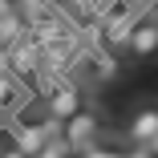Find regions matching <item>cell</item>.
Masks as SVG:
<instances>
[{"label": "cell", "instance_id": "cell-1", "mask_svg": "<svg viewBox=\"0 0 158 158\" xmlns=\"http://www.w3.org/2000/svg\"><path fill=\"white\" fill-rule=\"evenodd\" d=\"M102 114L98 110H89V106H81V110H73L65 122H61V134H65L69 142H73V154H81L93 138H102Z\"/></svg>", "mask_w": 158, "mask_h": 158}, {"label": "cell", "instance_id": "cell-2", "mask_svg": "<svg viewBox=\"0 0 158 158\" xmlns=\"http://www.w3.org/2000/svg\"><path fill=\"white\" fill-rule=\"evenodd\" d=\"M85 106V93H81V85L73 81V77H57L49 89H45V114L49 118H57V122H65L73 110H81Z\"/></svg>", "mask_w": 158, "mask_h": 158}, {"label": "cell", "instance_id": "cell-3", "mask_svg": "<svg viewBox=\"0 0 158 158\" xmlns=\"http://www.w3.org/2000/svg\"><path fill=\"white\" fill-rule=\"evenodd\" d=\"M41 65H45V53H41V41H37L33 33H28L24 41H16V45L8 49V69H12L20 81H37Z\"/></svg>", "mask_w": 158, "mask_h": 158}, {"label": "cell", "instance_id": "cell-4", "mask_svg": "<svg viewBox=\"0 0 158 158\" xmlns=\"http://www.w3.org/2000/svg\"><path fill=\"white\" fill-rule=\"evenodd\" d=\"M126 49H130L134 57H154L158 53V16L134 20L130 24V37H126Z\"/></svg>", "mask_w": 158, "mask_h": 158}, {"label": "cell", "instance_id": "cell-5", "mask_svg": "<svg viewBox=\"0 0 158 158\" xmlns=\"http://www.w3.org/2000/svg\"><path fill=\"white\" fill-rule=\"evenodd\" d=\"M158 134V106H142V110H134V118L126 122V138H130L134 146H142V142H150Z\"/></svg>", "mask_w": 158, "mask_h": 158}, {"label": "cell", "instance_id": "cell-6", "mask_svg": "<svg viewBox=\"0 0 158 158\" xmlns=\"http://www.w3.org/2000/svg\"><path fill=\"white\" fill-rule=\"evenodd\" d=\"M24 106V81L12 69H0V114H16Z\"/></svg>", "mask_w": 158, "mask_h": 158}, {"label": "cell", "instance_id": "cell-7", "mask_svg": "<svg viewBox=\"0 0 158 158\" xmlns=\"http://www.w3.org/2000/svg\"><path fill=\"white\" fill-rule=\"evenodd\" d=\"M24 37H28V16H24V8L0 16V45H4V49H12V45L24 41Z\"/></svg>", "mask_w": 158, "mask_h": 158}, {"label": "cell", "instance_id": "cell-8", "mask_svg": "<svg viewBox=\"0 0 158 158\" xmlns=\"http://www.w3.org/2000/svg\"><path fill=\"white\" fill-rule=\"evenodd\" d=\"M41 154H45V158H57V154H73V142H69L65 134H53V138H45Z\"/></svg>", "mask_w": 158, "mask_h": 158}, {"label": "cell", "instance_id": "cell-9", "mask_svg": "<svg viewBox=\"0 0 158 158\" xmlns=\"http://www.w3.org/2000/svg\"><path fill=\"white\" fill-rule=\"evenodd\" d=\"M20 8V0H0V16H8V12H16Z\"/></svg>", "mask_w": 158, "mask_h": 158}, {"label": "cell", "instance_id": "cell-10", "mask_svg": "<svg viewBox=\"0 0 158 158\" xmlns=\"http://www.w3.org/2000/svg\"><path fill=\"white\" fill-rule=\"evenodd\" d=\"M0 69H8V49L0 45Z\"/></svg>", "mask_w": 158, "mask_h": 158}, {"label": "cell", "instance_id": "cell-11", "mask_svg": "<svg viewBox=\"0 0 158 158\" xmlns=\"http://www.w3.org/2000/svg\"><path fill=\"white\" fill-rule=\"evenodd\" d=\"M28 4H49V0H20V8H28Z\"/></svg>", "mask_w": 158, "mask_h": 158}, {"label": "cell", "instance_id": "cell-12", "mask_svg": "<svg viewBox=\"0 0 158 158\" xmlns=\"http://www.w3.org/2000/svg\"><path fill=\"white\" fill-rule=\"evenodd\" d=\"M0 118H4V114H0Z\"/></svg>", "mask_w": 158, "mask_h": 158}]
</instances>
